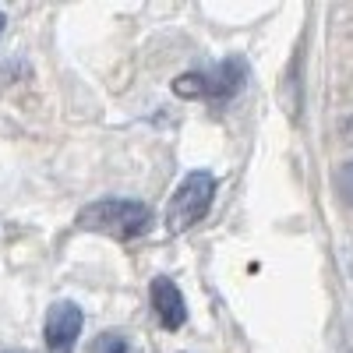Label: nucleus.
I'll use <instances>...</instances> for the list:
<instances>
[{
  "mask_svg": "<svg viewBox=\"0 0 353 353\" xmlns=\"http://www.w3.org/2000/svg\"><path fill=\"white\" fill-rule=\"evenodd\" d=\"M152 223V209L134 198H99L78 212V226L113 241H134Z\"/></svg>",
  "mask_w": 353,
  "mask_h": 353,
  "instance_id": "1",
  "label": "nucleus"
},
{
  "mask_svg": "<svg viewBox=\"0 0 353 353\" xmlns=\"http://www.w3.org/2000/svg\"><path fill=\"white\" fill-rule=\"evenodd\" d=\"M212 198H216V176L209 170H191L184 181L176 184V191L170 194L166 233H184L198 219H205L212 209Z\"/></svg>",
  "mask_w": 353,
  "mask_h": 353,
  "instance_id": "2",
  "label": "nucleus"
},
{
  "mask_svg": "<svg viewBox=\"0 0 353 353\" xmlns=\"http://www.w3.org/2000/svg\"><path fill=\"white\" fill-rule=\"evenodd\" d=\"M248 81V64L241 57L216 64L212 71H191L173 81V92L181 99H230Z\"/></svg>",
  "mask_w": 353,
  "mask_h": 353,
  "instance_id": "3",
  "label": "nucleus"
},
{
  "mask_svg": "<svg viewBox=\"0 0 353 353\" xmlns=\"http://www.w3.org/2000/svg\"><path fill=\"white\" fill-rule=\"evenodd\" d=\"M81 325H85V311L74 301H57L46 314V325H43L46 350L50 353H74Z\"/></svg>",
  "mask_w": 353,
  "mask_h": 353,
  "instance_id": "4",
  "label": "nucleus"
},
{
  "mask_svg": "<svg viewBox=\"0 0 353 353\" xmlns=\"http://www.w3.org/2000/svg\"><path fill=\"white\" fill-rule=\"evenodd\" d=\"M149 301H152V311L159 318V325L163 329H181L184 321H188V304H184V293L181 286H176L173 279L166 276H156L152 286H149Z\"/></svg>",
  "mask_w": 353,
  "mask_h": 353,
  "instance_id": "5",
  "label": "nucleus"
},
{
  "mask_svg": "<svg viewBox=\"0 0 353 353\" xmlns=\"http://www.w3.org/2000/svg\"><path fill=\"white\" fill-rule=\"evenodd\" d=\"M336 191H339V198L353 209V159L339 166V173H336Z\"/></svg>",
  "mask_w": 353,
  "mask_h": 353,
  "instance_id": "6",
  "label": "nucleus"
},
{
  "mask_svg": "<svg viewBox=\"0 0 353 353\" xmlns=\"http://www.w3.org/2000/svg\"><path fill=\"white\" fill-rule=\"evenodd\" d=\"M92 353H128V339L117 336V332H103L92 343Z\"/></svg>",
  "mask_w": 353,
  "mask_h": 353,
  "instance_id": "7",
  "label": "nucleus"
},
{
  "mask_svg": "<svg viewBox=\"0 0 353 353\" xmlns=\"http://www.w3.org/2000/svg\"><path fill=\"white\" fill-rule=\"evenodd\" d=\"M0 36H4V11H0Z\"/></svg>",
  "mask_w": 353,
  "mask_h": 353,
  "instance_id": "8",
  "label": "nucleus"
}]
</instances>
